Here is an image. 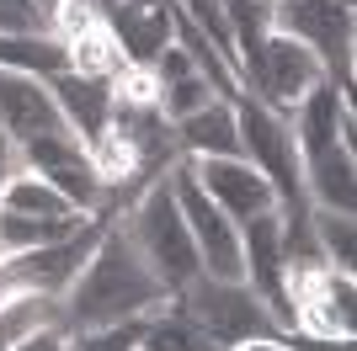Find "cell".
Wrapping results in <instances>:
<instances>
[{"label":"cell","instance_id":"obj_1","mask_svg":"<svg viewBox=\"0 0 357 351\" xmlns=\"http://www.w3.org/2000/svg\"><path fill=\"white\" fill-rule=\"evenodd\" d=\"M59 304H64V330H102V325H128V320L160 314L171 304V288L149 272L128 229L107 224L102 245L91 250L86 272L75 277V288Z\"/></svg>","mask_w":357,"mask_h":351},{"label":"cell","instance_id":"obj_2","mask_svg":"<svg viewBox=\"0 0 357 351\" xmlns=\"http://www.w3.org/2000/svg\"><path fill=\"white\" fill-rule=\"evenodd\" d=\"M123 213H128V219H123L128 240L139 245V256L149 261V272H155L171 292L187 288V282L203 272L197 245H192V234H187V219H181V208H176L171 181H155V187H149L144 197H134Z\"/></svg>","mask_w":357,"mask_h":351},{"label":"cell","instance_id":"obj_3","mask_svg":"<svg viewBox=\"0 0 357 351\" xmlns=\"http://www.w3.org/2000/svg\"><path fill=\"white\" fill-rule=\"evenodd\" d=\"M171 309L187 314V320L208 341H219V346H240V341H251V336H283L245 282H219V277H208V272H197L187 288L171 292Z\"/></svg>","mask_w":357,"mask_h":351},{"label":"cell","instance_id":"obj_4","mask_svg":"<svg viewBox=\"0 0 357 351\" xmlns=\"http://www.w3.org/2000/svg\"><path fill=\"white\" fill-rule=\"evenodd\" d=\"M272 32L304 43L336 91H352V48L357 22L347 0H272Z\"/></svg>","mask_w":357,"mask_h":351},{"label":"cell","instance_id":"obj_5","mask_svg":"<svg viewBox=\"0 0 357 351\" xmlns=\"http://www.w3.org/2000/svg\"><path fill=\"white\" fill-rule=\"evenodd\" d=\"M165 181H171V192H176V208H181V219H187V234H192V245H197L203 272L219 277V282H245L240 224L229 219L203 187H197V176H192V165H187V160H176V171L165 176Z\"/></svg>","mask_w":357,"mask_h":351},{"label":"cell","instance_id":"obj_6","mask_svg":"<svg viewBox=\"0 0 357 351\" xmlns=\"http://www.w3.org/2000/svg\"><path fill=\"white\" fill-rule=\"evenodd\" d=\"M320 80H326L320 58H314L304 43L283 38V32H267V43H261V54H256V64L240 75V86L251 91L261 107H272L278 117H288Z\"/></svg>","mask_w":357,"mask_h":351},{"label":"cell","instance_id":"obj_7","mask_svg":"<svg viewBox=\"0 0 357 351\" xmlns=\"http://www.w3.org/2000/svg\"><path fill=\"white\" fill-rule=\"evenodd\" d=\"M0 133H6L16 149L32 144V139H48V133H70V123H64L48 80L0 70Z\"/></svg>","mask_w":357,"mask_h":351},{"label":"cell","instance_id":"obj_8","mask_svg":"<svg viewBox=\"0 0 357 351\" xmlns=\"http://www.w3.org/2000/svg\"><path fill=\"white\" fill-rule=\"evenodd\" d=\"M187 165H192L197 187L208 192V197H213V203H219L235 224H245V219H256V213H272V208H278L272 181L256 171L245 155H240V160H187Z\"/></svg>","mask_w":357,"mask_h":351},{"label":"cell","instance_id":"obj_9","mask_svg":"<svg viewBox=\"0 0 357 351\" xmlns=\"http://www.w3.org/2000/svg\"><path fill=\"white\" fill-rule=\"evenodd\" d=\"M48 91H54V102H59L70 133L91 149V144L107 133V123H112V102H118V96H112V80H96V75L64 70V75H54V80H48Z\"/></svg>","mask_w":357,"mask_h":351},{"label":"cell","instance_id":"obj_10","mask_svg":"<svg viewBox=\"0 0 357 351\" xmlns=\"http://www.w3.org/2000/svg\"><path fill=\"white\" fill-rule=\"evenodd\" d=\"M347 107H352L347 91H336L331 80H320V86L288 112V128H294V139H298V160H314V155H326V149L342 144V112Z\"/></svg>","mask_w":357,"mask_h":351},{"label":"cell","instance_id":"obj_11","mask_svg":"<svg viewBox=\"0 0 357 351\" xmlns=\"http://www.w3.org/2000/svg\"><path fill=\"white\" fill-rule=\"evenodd\" d=\"M176 128V149L181 160H240V128H235V107L229 102H208L203 112L171 123Z\"/></svg>","mask_w":357,"mask_h":351},{"label":"cell","instance_id":"obj_12","mask_svg":"<svg viewBox=\"0 0 357 351\" xmlns=\"http://www.w3.org/2000/svg\"><path fill=\"white\" fill-rule=\"evenodd\" d=\"M171 11H176V6H160V11L118 6V11H107V16H112V22H107V32L118 38V48H123V58H128V64L149 70V64L171 48Z\"/></svg>","mask_w":357,"mask_h":351},{"label":"cell","instance_id":"obj_13","mask_svg":"<svg viewBox=\"0 0 357 351\" xmlns=\"http://www.w3.org/2000/svg\"><path fill=\"white\" fill-rule=\"evenodd\" d=\"M304 197L310 208H331V213H352L357 203V160L352 149H326V155H314L304 160Z\"/></svg>","mask_w":357,"mask_h":351},{"label":"cell","instance_id":"obj_14","mask_svg":"<svg viewBox=\"0 0 357 351\" xmlns=\"http://www.w3.org/2000/svg\"><path fill=\"white\" fill-rule=\"evenodd\" d=\"M0 70L54 80V75L70 70V43H64V38H54V32H22V38H0Z\"/></svg>","mask_w":357,"mask_h":351},{"label":"cell","instance_id":"obj_15","mask_svg":"<svg viewBox=\"0 0 357 351\" xmlns=\"http://www.w3.org/2000/svg\"><path fill=\"white\" fill-rule=\"evenodd\" d=\"M43 325H64V304L48 292H6L0 298V351H11L16 341L38 336Z\"/></svg>","mask_w":357,"mask_h":351},{"label":"cell","instance_id":"obj_16","mask_svg":"<svg viewBox=\"0 0 357 351\" xmlns=\"http://www.w3.org/2000/svg\"><path fill=\"white\" fill-rule=\"evenodd\" d=\"M139 351H235V346L208 341L187 314H176V309L165 304L160 314H149V320L139 325Z\"/></svg>","mask_w":357,"mask_h":351},{"label":"cell","instance_id":"obj_17","mask_svg":"<svg viewBox=\"0 0 357 351\" xmlns=\"http://www.w3.org/2000/svg\"><path fill=\"white\" fill-rule=\"evenodd\" d=\"M91 213L80 219H27V213H6L0 208V256H22V250H38V245H54L64 234H75Z\"/></svg>","mask_w":357,"mask_h":351},{"label":"cell","instance_id":"obj_18","mask_svg":"<svg viewBox=\"0 0 357 351\" xmlns=\"http://www.w3.org/2000/svg\"><path fill=\"white\" fill-rule=\"evenodd\" d=\"M0 208H6V213H27V219H80V213L64 203V192H54L43 176H32V171L11 176V187H6Z\"/></svg>","mask_w":357,"mask_h":351},{"label":"cell","instance_id":"obj_19","mask_svg":"<svg viewBox=\"0 0 357 351\" xmlns=\"http://www.w3.org/2000/svg\"><path fill=\"white\" fill-rule=\"evenodd\" d=\"M123 64H128V58H123L118 38L107 32V22H96V27H86L80 38H70V70H75V75H96V80H112Z\"/></svg>","mask_w":357,"mask_h":351},{"label":"cell","instance_id":"obj_20","mask_svg":"<svg viewBox=\"0 0 357 351\" xmlns=\"http://www.w3.org/2000/svg\"><path fill=\"white\" fill-rule=\"evenodd\" d=\"M310 234L326 266L336 272H352V213H331V208H310Z\"/></svg>","mask_w":357,"mask_h":351},{"label":"cell","instance_id":"obj_21","mask_svg":"<svg viewBox=\"0 0 357 351\" xmlns=\"http://www.w3.org/2000/svg\"><path fill=\"white\" fill-rule=\"evenodd\" d=\"M208 102H219L208 91V80L203 75H181V80H171V86H160V112L171 117V123H181V117L203 112Z\"/></svg>","mask_w":357,"mask_h":351},{"label":"cell","instance_id":"obj_22","mask_svg":"<svg viewBox=\"0 0 357 351\" xmlns=\"http://www.w3.org/2000/svg\"><path fill=\"white\" fill-rule=\"evenodd\" d=\"M139 325H102V330H70V351H139Z\"/></svg>","mask_w":357,"mask_h":351},{"label":"cell","instance_id":"obj_23","mask_svg":"<svg viewBox=\"0 0 357 351\" xmlns=\"http://www.w3.org/2000/svg\"><path fill=\"white\" fill-rule=\"evenodd\" d=\"M22 32H54V22L38 0H0V38H22Z\"/></svg>","mask_w":357,"mask_h":351},{"label":"cell","instance_id":"obj_24","mask_svg":"<svg viewBox=\"0 0 357 351\" xmlns=\"http://www.w3.org/2000/svg\"><path fill=\"white\" fill-rule=\"evenodd\" d=\"M11 351H70V330H64V325H43L38 336L16 341Z\"/></svg>","mask_w":357,"mask_h":351},{"label":"cell","instance_id":"obj_25","mask_svg":"<svg viewBox=\"0 0 357 351\" xmlns=\"http://www.w3.org/2000/svg\"><path fill=\"white\" fill-rule=\"evenodd\" d=\"M288 346H294V351H357L352 336H310V330H294Z\"/></svg>","mask_w":357,"mask_h":351},{"label":"cell","instance_id":"obj_26","mask_svg":"<svg viewBox=\"0 0 357 351\" xmlns=\"http://www.w3.org/2000/svg\"><path fill=\"white\" fill-rule=\"evenodd\" d=\"M22 171V149L11 144V139H6V133H0V197H6V187H11V176Z\"/></svg>","mask_w":357,"mask_h":351},{"label":"cell","instance_id":"obj_27","mask_svg":"<svg viewBox=\"0 0 357 351\" xmlns=\"http://www.w3.org/2000/svg\"><path fill=\"white\" fill-rule=\"evenodd\" d=\"M235 351H294L283 336H251V341H240Z\"/></svg>","mask_w":357,"mask_h":351},{"label":"cell","instance_id":"obj_28","mask_svg":"<svg viewBox=\"0 0 357 351\" xmlns=\"http://www.w3.org/2000/svg\"><path fill=\"white\" fill-rule=\"evenodd\" d=\"M123 6H139V11H160V6H176V0H123Z\"/></svg>","mask_w":357,"mask_h":351},{"label":"cell","instance_id":"obj_29","mask_svg":"<svg viewBox=\"0 0 357 351\" xmlns=\"http://www.w3.org/2000/svg\"><path fill=\"white\" fill-rule=\"evenodd\" d=\"M38 6H43V11H48V22H54V6H59V0H38Z\"/></svg>","mask_w":357,"mask_h":351}]
</instances>
